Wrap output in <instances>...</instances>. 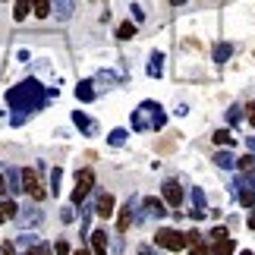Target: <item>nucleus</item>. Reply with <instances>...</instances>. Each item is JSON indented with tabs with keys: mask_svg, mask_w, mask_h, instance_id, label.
Segmentation results:
<instances>
[{
	"mask_svg": "<svg viewBox=\"0 0 255 255\" xmlns=\"http://www.w3.org/2000/svg\"><path fill=\"white\" fill-rule=\"evenodd\" d=\"M73 9H76L73 0H51V13L60 19V22H66V19L73 16Z\"/></svg>",
	"mask_w": 255,
	"mask_h": 255,
	"instance_id": "obj_7",
	"label": "nucleus"
},
{
	"mask_svg": "<svg viewBox=\"0 0 255 255\" xmlns=\"http://www.w3.org/2000/svg\"><path fill=\"white\" fill-rule=\"evenodd\" d=\"M6 192L9 195H19V192H22V173L13 170V167H6Z\"/></svg>",
	"mask_w": 255,
	"mask_h": 255,
	"instance_id": "obj_11",
	"label": "nucleus"
},
{
	"mask_svg": "<svg viewBox=\"0 0 255 255\" xmlns=\"http://www.w3.org/2000/svg\"><path fill=\"white\" fill-rule=\"evenodd\" d=\"M249 154H255V135L249 139Z\"/></svg>",
	"mask_w": 255,
	"mask_h": 255,
	"instance_id": "obj_40",
	"label": "nucleus"
},
{
	"mask_svg": "<svg viewBox=\"0 0 255 255\" xmlns=\"http://www.w3.org/2000/svg\"><path fill=\"white\" fill-rule=\"evenodd\" d=\"M233 252H237V243H233L230 237H227V240H218V243L211 246V255H233Z\"/></svg>",
	"mask_w": 255,
	"mask_h": 255,
	"instance_id": "obj_13",
	"label": "nucleus"
},
{
	"mask_svg": "<svg viewBox=\"0 0 255 255\" xmlns=\"http://www.w3.org/2000/svg\"><path fill=\"white\" fill-rule=\"evenodd\" d=\"M145 211H148L151 218H164V214H167V205L161 199H145Z\"/></svg>",
	"mask_w": 255,
	"mask_h": 255,
	"instance_id": "obj_14",
	"label": "nucleus"
},
{
	"mask_svg": "<svg viewBox=\"0 0 255 255\" xmlns=\"http://www.w3.org/2000/svg\"><path fill=\"white\" fill-rule=\"evenodd\" d=\"M161 189H164V202H167L170 208L180 211V205H183V186L176 183V180H164Z\"/></svg>",
	"mask_w": 255,
	"mask_h": 255,
	"instance_id": "obj_6",
	"label": "nucleus"
},
{
	"mask_svg": "<svg viewBox=\"0 0 255 255\" xmlns=\"http://www.w3.org/2000/svg\"><path fill=\"white\" fill-rule=\"evenodd\" d=\"M214 164L224 167V170H233V167H237V158H233L230 151H218V154H214Z\"/></svg>",
	"mask_w": 255,
	"mask_h": 255,
	"instance_id": "obj_19",
	"label": "nucleus"
},
{
	"mask_svg": "<svg viewBox=\"0 0 255 255\" xmlns=\"http://www.w3.org/2000/svg\"><path fill=\"white\" fill-rule=\"evenodd\" d=\"M211 240L214 243H218V240H227V227H214L211 230Z\"/></svg>",
	"mask_w": 255,
	"mask_h": 255,
	"instance_id": "obj_33",
	"label": "nucleus"
},
{
	"mask_svg": "<svg viewBox=\"0 0 255 255\" xmlns=\"http://www.w3.org/2000/svg\"><path fill=\"white\" fill-rule=\"evenodd\" d=\"M54 252H57V255H70V243H66V240H57Z\"/></svg>",
	"mask_w": 255,
	"mask_h": 255,
	"instance_id": "obj_32",
	"label": "nucleus"
},
{
	"mask_svg": "<svg viewBox=\"0 0 255 255\" xmlns=\"http://www.w3.org/2000/svg\"><path fill=\"white\" fill-rule=\"evenodd\" d=\"M240 255H255V252H249V249H243V252H240Z\"/></svg>",
	"mask_w": 255,
	"mask_h": 255,
	"instance_id": "obj_43",
	"label": "nucleus"
},
{
	"mask_svg": "<svg viewBox=\"0 0 255 255\" xmlns=\"http://www.w3.org/2000/svg\"><path fill=\"white\" fill-rule=\"evenodd\" d=\"M132 211H135V202H126L123 208H120V221H117V230H120V233H126V230H129V224L135 221Z\"/></svg>",
	"mask_w": 255,
	"mask_h": 255,
	"instance_id": "obj_10",
	"label": "nucleus"
},
{
	"mask_svg": "<svg viewBox=\"0 0 255 255\" xmlns=\"http://www.w3.org/2000/svg\"><path fill=\"white\" fill-rule=\"evenodd\" d=\"M16 221L22 224V227H28V224H38V221H41V211H38V208H22V214H16Z\"/></svg>",
	"mask_w": 255,
	"mask_h": 255,
	"instance_id": "obj_16",
	"label": "nucleus"
},
{
	"mask_svg": "<svg viewBox=\"0 0 255 255\" xmlns=\"http://www.w3.org/2000/svg\"><path fill=\"white\" fill-rule=\"evenodd\" d=\"M73 123L79 126L85 135H95V120H92V117H85L82 111H76V114H73Z\"/></svg>",
	"mask_w": 255,
	"mask_h": 255,
	"instance_id": "obj_12",
	"label": "nucleus"
},
{
	"mask_svg": "<svg viewBox=\"0 0 255 255\" xmlns=\"http://www.w3.org/2000/svg\"><path fill=\"white\" fill-rule=\"evenodd\" d=\"M189 249H192V255H211V246H208V243H202V240H199V243H192Z\"/></svg>",
	"mask_w": 255,
	"mask_h": 255,
	"instance_id": "obj_29",
	"label": "nucleus"
},
{
	"mask_svg": "<svg viewBox=\"0 0 255 255\" xmlns=\"http://www.w3.org/2000/svg\"><path fill=\"white\" fill-rule=\"evenodd\" d=\"M38 255H51V246H44V243H38V249H35Z\"/></svg>",
	"mask_w": 255,
	"mask_h": 255,
	"instance_id": "obj_38",
	"label": "nucleus"
},
{
	"mask_svg": "<svg viewBox=\"0 0 255 255\" xmlns=\"http://www.w3.org/2000/svg\"><path fill=\"white\" fill-rule=\"evenodd\" d=\"M240 170L246 176H255V154H246V158H240Z\"/></svg>",
	"mask_w": 255,
	"mask_h": 255,
	"instance_id": "obj_24",
	"label": "nucleus"
},
{
	"mask_svg": "<svg viewBox=\"0 0 255 255\" xmlns=\"http://www.w3.org/2000/svg\"><path fill=\"white\" fill-rule=\"evenodd\" d=\"M240 117H243V107H237V104H233L230 111H227V123H230V126H233V123H240Z\"/></svg>",
	"mask_w": 255,
	"mask_h": 255,
	"instance_id": "obj_30",
	"label": "nucleus"
},
{
	"mask_svg": "<svg viewBox=\"0 0 255 255\" xmlns=\"http://www.w3.org/2000/svg\"><path fill=\"white\" fill-rule=\"evenodd\" d=\"M167 123V117H164L161 104L158 101H142L139 111L132 114V129L135 132H145V129H161V126Z\"/></svg>",
	"mask_w": 255,
	"mask_h": 255,
	"instance_id": "obj_2",
	"label": "nucleus"
},
{
	"mask_svg": "<svg viewBox=\"0 0 255 255\" xmlns=\"http://www.w3.org/2000/svg\"><path fill=\"white\" fill-rule=\"evenodd\" d=\"M0 211H3V218H16V214H19V205L13 199H0Z\"/></svg>",
	"mask_w": 255,
	"mask_h": 255,
	"instance_id": "obj_22",
	"label": "nucleus"
},
{
	"mask_svg": "<svg viewBox=\"0 0 255 255\" xmlns=\"http://www.w3.org/2000/svg\"><path fill=\"white\" fill-rule=\"evenodd\" d=\"M95 186V170H79L76 173V189H73V205H82L85 195L92 192Z\"/></svg>",
	"mask_w": 255,
	"mask_h": 255,
	"instance_id": "obj_4",
	"label": "nucleus"
},
{
	"mask_svg": "<svg viewBox=\"0 0 255 255\" xmlns=\"http://www.w3.org/2000/svg\"><path fill=\"white\" fill-rule=\"evenodd\" d=\"M0 255H16V246L13 243H3V246H0Z\"/></svg>",
	"mask_w": 255,
	"mask_h": 255,
	"instance_id": "obj_36",
	"label": "nucleus"
},
{
	"mask_svg": "<svg viewBox=\"0 0 255 255\" xmlns=\"http://www.w3.org/2000/svg\"><path fill=\"white\" fill-rule=\"evenodd\" d=\"M132 9V16H135V22H142V19H145V9L139 6V3H135V6H129Z\"/></svg>",
	"mask_w": 255,
	"mask_h": 255,
	"instance_id": "obj_35",
	"label": "nucleus"
},
{
	"mask_svg": "<svg viewBox=\"0 0 255 255\" xmlns=\"http://www.w3.org/2000/svg\"><path fill=\"white\" fill-rule=\"evenodd\" d=\"M214 63H227L230 60V57H233V44H227V41H221L218 47H214Z\"/></svg>",
	"mask_w": 255,
	"mask_h": 255,
	"instance_id": "obj_15",
	"label": "nucleus"
},
{
	"mask_svg": "<svg viewBox=\"0 0 255 255\" xmlns=\"http://www.w3.org/2000/svg\"><path fill=\"white\" fill-rule=\"evenodd\" d=\"M3 195H6V170L0 167V199H3Z\"/></svg>",
	"mask_w": 255,
	"mask_h": 255,
	"instance_id": "obj_34",
	"label": "nucleus"
},
{
	"mask_svg": "<svg viewBox=\"0 0 255 255\" xmlns=\"http://www.w3.org/2000/svg\"><path fill=\"white\" fill-rule=\"evenodd\" d=\"M170 3H173V6H183V3H186V0H170Z\"/></svg>",
	"mask_w": 255,
	"mask_h": 255,
	"instance_id": "obj_42",
	"label": "nucleus"
},
{
	"mask_svg": "<svg viewBox=\"0 0 255 255\" xmlns=\"http://www.w3.org/2000/svg\"><path fill=\"white\" fill-rule=\"evenodd\" d=\"M211 139L218 142V145H233V132H230V129H218Z\"/></svg>",
	"mask_w": 255,
	"mask_h": 255,
	"instance_id": "obj_25",
	"label": "nucleus"
},
{
	"mask_svg": "<svg viewBox=\"0 0 255 255\" xmlns=\"http://www.w3.org/2000/svg\"><path fill=\"white\" fill-rule=\"evenodd\" d=\"M32 3H35V0H16V6H13V19H16V22H22V19L28 16Z\"/></svg>",
	"mask_w": 255,
	"mask_h": 255,
	"instance_id": "obj_20",
	"label": "nucleus"
},
{
	"mask_svg": "<svg viewBox=\"0 0 255 255\" xmlns=\"http://www.w3.org/2000/svg\"><path fill=\"white\" fill-rule=\"evenodd\" d=\"M44 101H47V92L41 85H38L35 79H25V82H19V85H13L6 92V104L13 107V123L19 126L25 120V114H35V111H41L44 107Z\"/></svg>",
	"mask_w": 255,
	"mask_h": 255,
	"instance_id": "obj_1",
	"label": "nucleus"
},
{
	"mask_svg": "<svg viewBox=\"0 0 255 255\" xmlns=\"http://www.w3.org/2000/svg\"><path fill=\"white\" fill-rule=\"evenodd\" d=\"M32 9H35V16L47 19V16H51V0H35V3H32Z\"/></svg>",
	"mask_w": 255,
	"mask_h": 255,
	"instance_id": "obj_23",
	"label": "nucleus"
},
{
	"mask_svg": "<svg viewBox=\"0 0 255 255\" xmlns=\"http://www.w3.org/2000/svg\"><path fill=\"white\" fill-rule=\"evenodd\" d=\"M154 246H161L167 252H180V249L189 246V240H186V233L173 230V227H161L158 233H154Z\"/></svg>",
	"mask_w": 255,
	"mask_h": 255,
	"instance_id": "obj_3",
	"label": "nucleus"
},
{
	"mask_svg": "<svg viewBox=\"0 0 255 255\" xmlns=\"http://www.w3.org/2000/svg\"><path fill=\"white\" fill-rule=\"evenodd\" d=\"M60 180H63V170L54 167V170H51V189H54V195L60 192Z\"/></svg>",
	"mask_w": 255,
	"mask_h": 255,
	"instance_id": "obj_26",
	"label": "nucleus"
},
{
	"mask_svg": "<svg viewBox=\"0 0 255 255\" xmlns=\"http://www.w3.org/2000/svg\"><path fill=\"white\" fill-rule=\"evenodd\" d=\"M73 255H92V252H88V249H76Z\"/></svg>",
	"mask_w": 255,
	"mask_h": 255,
	"instance_id": "obj_41",
	"label": "nucleus"
},
{
	"mask_svg": "<svg viewBox=\"0 0 255 255\" xmlns=\"http://www.w3.org/2000/svg\"><path fill=\"white\" fill-rule=\"evenodd\" d=\"M246 224H249V227H252V230H255V211H252V214H249V221H246Z\"/></svg>",
	"mask_w": 255,
	"mask_h": 255,
	"instance_id": "obj_39",
	"label": "nucleus"
},
{
	"mask_svg": "<svg viewBox=\"0 0 255 255\" xmlns=\"http://www.w3.org/2000/svg\"><path fill=\"white\" fill-rule=\"evenodd\" d=\"M22 189H25L28 195H32L35 202H41L44 195H47V192H44V186H41V180H38V173H35V170H22Z\"/></svg>",
	"mask_w": 255,
	"mask_h": 255,
	"instance_id": "obj_5",
	"label": "nucleus"
},
{
	"mask_svg": "<svg viewBox=\"0 0 255 255\" xmlns=\"http://www.w3.org/2000/svg\"><path fill=\"white\" fill-rule=\"evenodd\" d=\"M126 135H129L126 129H114L111 135H107V142H111V145H123V142H126Z\"/></svg>",
	"mask_w": 255,
	"mask_h": 255,
	"instance_id": "obj_27",
	"label": "nucleus"
},
{
	"mask_svg": "<svg viewBox=\"0 0 255 255\" xmlns=\"http://www.w3.org/2000/svg\"><path fill=\"white\" fill-rule=\"evenodd\" d=\"M95 82H79V85H76V98H79V101H95V88H92Z\"/></svg>",
	"mask_w": 255,
	"mask_h": 255,
	"instance_id": "obj_18",
	"label": "nucleus"
},
{
	"mask_svg": "<svg viewBox=\"0 0 255 255\" xmlns=\"http://www.w3.org/2000/svg\"><path fill=\"white\" fill-rule=\"evenodd\" d=\"M88 240H92V255H107V233H104V227L101 230H92V233H88Z\"/></svg>",
	"mask_w": 255,
	"mask_h": 255,
	"instance_id": "obj_8",
	"label": "nucleus"
},
{
	"mask_svg": "<svg viewBox=\"0 0 255 255\" xmlns=\"http://www.w3.org/2000/svg\"><path fill=\"white\" fill-rule=\"evenodd\" d=\"M192 205H195V211H205V192L202 189H192Z\"/></svg>",
	"mask_w": 255,
	"mask_h": 255,
	"instance_id": "obj_28",
	"label": "nucleus"
},
{
	"mask_svg": "<svg viewBox=\"0 0 255 255\" xmlns=\"http://www.w3.org/2000/svg\"><path fill=\"white\" fill-rule=\"evenodd\" d=\"M19 246H38V237H35V233H22V237H19Z\"/></svg>",
	"mask_w": 255,
	"mask_h": 255,
	"instance_id": "obj_31",
	"label": "nucleus"
},
{
	"mask_svg": "<svg viewBox=\"0 0 255 255\" xmlns=\"http://www.w3.org/2000/svg\"><path fill=\"white\" fill-rule=\"evenodd\" d=\"M0 221H6V218H3V211H0Z\"/></svg>",
	"mask_w": 255,
	"mask_h": 255,
	"instance_id": "obj_44",
	"label": "nucleus"
},
{
	"mask_svg": "<svg viewBox=\"0 0 255 255\" xmlns=\"http://www.w3.org/2000/svg\"><path fill=\"white\" fill-rule=\"evenodd\" d=\"M95 214H101V218H111V214H114V195L111 192H101V195H98Z\"/></svg>",
	"mask_w": 255,
	"mask_h": 255,
	"instance_id": "obj_9",
	"label": "nucleus"
},
{
	"mask_svg": "<svg viewBox=\"0 0 255 255\" xmlns=\"http://www.w3.org/2000/svg\"><path fill=\"white\" fill-rule=\"evenodd\" d=\"M148 76H164V54L158 51V54H151V60H148Z\"/></svg>",
	"mask_w": 255,
	"mask_h": 255,
	"instance_id": "obj_17",
	"label": "nucleus"
},
{
	"mask_svg": "<svg viewBox=\"0 0 255 255\" xmlns=\"http://www.w3.org/2000/svg\"><path fill=\"white\" fill-rule=\"evenodd\" d=\"M246 111H249V114H246V117H249V123H252V126H255V101H252V104H249V107H246Z\"/></svg>",
	"mask_w": 255,
	"mask_h": 255,
	"instance_id": "obj_37",
	"label": "nucleus"
},
{
	"mask_svg": "<svg viewBox=\"0 0 255 255\" xmlns=\"http://www.w3.org/2000/svg\"><path fill=\"white\" fill-rule=\"evenodd\" d=\"M117 38H120V41H129V38H135V22H120V28H117Z\"/></svg>",
	"mask_w": 255,
	"mask_h": 255,
	"instance_id": "obj_21",
	"label": "nucleus"
}]
</instances>
